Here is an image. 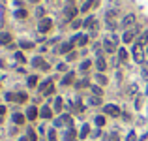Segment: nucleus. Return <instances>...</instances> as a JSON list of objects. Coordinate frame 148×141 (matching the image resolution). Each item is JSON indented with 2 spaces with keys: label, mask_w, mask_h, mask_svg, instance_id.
<instances>
[{
  "label": "nucleus",
  "mask_w": 148,
  "mask_h": 141,
  "mask_svg": "<svg viewBox=\"0 0 148 141\" xmlns=\"http://www.w3.org/2000/svg\"><path fill=\"white\" fill-rule=\"evenodd\" d=\"M118 17H120V13H118V9H114V8H111L107 13H105V25H107L109 30H116V27L122 23V21H118Z\"/></svg>",
  "instance_id": "nucleus-1"
},
{
  "label": "nucleus",
  "mask_w": 148,
  "mask_h": 141,
  "mask_svg": "<svg viewBox=\"0 0 148 141\" xmlns=\"http://www.w3.org/2000/svg\"><path fill=\"white\" fill-rule=\"evenodd\" d=\"M103 49L107 51V53H114V51L118 49V36H109V38H105V41H103Z\"/></svg>",
  "instance_id": "nucleus-2"
},
{
  "label": "nucleus",
  "mask_w": 148,
  "mask_h": 141,
  "mask_svg": "<svg viewBox=\"0 0 148 141\" xmlns=\"http://www.w3.org/2000/svg\"><path fill=\"white\" fill-rule=\"evenodd\" d=\"M131 55H133V60H135L137 64H143V62H144V51H143V47H141L139 43H135V45H133Z\"/></svg>",
  "instance_id": "nucleus-3"
},
{
  "label": "nucleus",
  "mask_w": 148,
  "mask_h": 141,
  "mask_svg": "<svg viewBox=\"0 0 148 141\" xmlns=\"http://www.w3.org/2000/svg\"><path fill=\"white\" fill-rule=\"evenodd\" d=\"M83 27H86L90 30V34L96 36V32H98V19H96V17H88L85 23H83Z\"/></svg>",
  "instance_id": "nucleus-4"
},
{
  "label": "nucleus",
  "mask_w": 148,
  "mask_h": 141,
  "mask_svg": "<svg viewBox=\"0 0 148 141\" xmlns=\"http://www.w3.org/2000/svg\"><path fill=\"white\" fill-rule=\"evenodd\" d=\"M135 21H137V19H135V15L133 13H128L126 17L122 19V23H120V27L124 28V30H130V28H133V25H135Z\"/></svg>",
  "instance_id": "nucleus-5"
},
{
  "label": "nucleus",
  "mask_w": 148,
  "mask_h": 141,
  "mask_svg": "<svg viewBox=\"0 0 148 141\" xmlns=\"http://www.w3.org/2000/svg\"><path fill=\"white\" fill-rule=\"evenodd\" d=\"M40 92H41V94H45V96L53 94V92H54V85H53V81H51V79L43 81V83L40 85Z\"/></svg>",
  "instance_id": "nucleus-6"
},
{
  "label": "nucleus",
  "mask_w": 148,
  "mask_h": 141,
  "mask_svg": "<svg viewBox=\"0 0 148 141\" xmlns=\"http://www.w3.org/2000/svg\"><path fill=\"white\" fill-rule=\"evenodd\" d=\"M103 111H105V115H109V117H120V107L114 105V104H107L103 107Z\"/></svg>",
  "instance_id": "nucleus-7"
},
{
  "label": "nucleus",
  "mask_w": 148,
  "mask_h": 141,
  "mask_svg": "<svg viewBox=\"0 0 148 141\" xmlns=\"http://www.w3.org/2000/svg\"><path fill=\"white\" fill-rule=\"evenodd\" d=\"M51 27H53V21H51L49 17H43V19L40 21V25H38V30H40L41 34H45V32L51 30Z\"/></svg>",
  "instance_id": "nucleus-8"
},
{
  "label": "nucleus",
  "mask_w": 148,
  "mask_h": 141,
  "mask_svg": "<svg viewBox=\"0 0 148 141\" xmlns=\"http://www.w3.org/2000/svg\"><path fill=\"white\" fill-rule=\"evenodd\" d=\"M139 34V28H130V30L124 32V36H122V41H126V43H131L135 40V36Z\"/></svg>",
  "instance_id": "nucleus-9"
},
{
  "label": "nucleus",
  "mask_w": 148,
  "mask_h": 141,
  "mask_svg": "<svg viewBox=\"0 0 148 141\" xmlns=\"http://www.w3.org/2000/svg\"><path fill=\"white\" fill-rule=\"evenodd\" d=\"M73 45H75V43L69 40V41H66V43H62V45H58V47H56V51H58V53H62V55H69V53H71V49H73Z\"/></svg>",
  "instance_id": "nucleus-10"
},
{
  "label": "nucleus",
  "mask_w": 148,
  "mask_h": 141,
  "mask_svg": "<svg viewBox=\"0 0 148 141\" xmlns=\"http://www.w3.org/2000/svg\"><path fill=\"white\" fill-rule=\"evenodd\" d=\"M77 17V8L75 6H67L66 9H64V19L66 21H71V19Z\"/></svg>",
  "instance_id": "nucleus-11"
},
{
  "label": "nucleus",
  "mask_w": 148,
  "mask_h": 141,
  "mask_svg": "<svg viewBox=\"0 0 148 141\" xmlns=\"http://www.w3.org/2000/svg\"><path fill=\"white\" fill-rule=\"evenodd\" d=\"M71 41L75 43V45L83 47V45H86V41H88V36H86V34H77V36L71 38Z\"/></svg>",
  "instance_id": "nucleus-12"
},
{
  "label": "nucleus",
  "mask_w": 148,
  "mask_h": 141,
  "mask_svg": "<svg viewBox=\"0 0 148 141\" xmlns=\"http://www.w3.org/2000/svg\"><path fill=\"white\" fill-rule=\"evenodd\" d=\"M99 6V0H85V4H83L81 11H90V9H94Z\"/></svg>",
  "instance_id": "nucleus-13"
},
{
  "label": "nucleus",
  "mask_w": 148,
  "mask_h": 141,
  "mask_svg": "<svg viewBox=\"0 0 148 141\" xmlns=\"http://www.w3.org/2000/svg\"><path fill=\"white\" fill-rule=\"evenodd\" d=\"M54 124H56V126H62V124H66V126L71 128V117H69V115H62L60 118H56V120H54Z\"/></svg>",
  "instance_id": "nucleus-14"
},
{
  "label": "nucleus",
  "mask_w": 148,
  "mask_h": 141,
  "mask_svg": "<svg viewBox=\"0 0 148 141\" xmlns=\"http://www.w3.org/2000/svg\"><path fill=\"white\" fill-rule=\"evenodd\" d=\"M96 68H98V72H105L107 70V60L103 59V57H98V60H96Z\"/></svg>",
  "instance_id": "nucleus-15"
},
{
  "label": "nucleus",
  "mask_w": 148,
  "mask_h": 141,
  "mask_svg": "<svg viewBox=\"0 0 148 141\" xmlns=\"http://www.w3.org/2000/svg\"><path fill=\"white\" fill-rule=\"evenodd\" d=\"M0 45H11V36L8 32H0Z\"/></svg>",
  "instance_id": "nucleus-16"
},
{
  "label": "nucleus",
  "mask_w": 148,
  "mask_h": 141,
  "mask_svg": "<svg viewBox=\"0 0 148 141\" xmlns=\"http://www.w3.org/2000/svg\"><path fill=\"white\" fill-rule=\"evenodd\" d=\"M40 117H41V118H51V117H53V109H51V107H47V105H43V107H41V111H40Z\"/></svg>",
  "instance_id": "nucleus-17"
},
{
  "label": "nucleus",
  "mask_w": 148,
  "mask_h": 141,
  "mask_svg": "<svg viewBox=\"0 0 148 141\" xmlns=\"http://www.w3.org/2000/svg\"><path fill=\"white\" fill-rule=\"evenodd\" d=\"M137 43H139L141 47H144V45H148V30H144L143 34H141L139 38H137Z\"/></svg>",
  "instance_id": "nucleus-18"
},
{
  "label": "nucleus",
  "mask_w": 148,
  "mask_h": 141,
  "mask_svg": "<svg viewBox=\"0 0 148 141\" xmlns=\"http://www.w3.org/2000/svg\"><path fill=\"white\" fill-rule=\"evenodd\" d=\"M38 115H40V111H38L36 107H34V105H32V107H28V109H26V118H30V120H34V118H36Z\"/></svg>",
  "instance_id": "nucleus-19"
},
{
  "label": "nucleus",
  "mask_w": 148,
  "mask_h": 141,
  "mask_svg": "<svg viewBox=\"0 0 148 141\" xmlns=\"http://www.w3.org/2000/svg\"><path fill=\"white\" fill-rule=\"evenodd\" d=\"M73 79H75V73H73V72H67L66 75H64V79H62V85H71Z\"/></svg>",
  "instance_id": "nucleus-20"
},
{
  "label": "nucleus",
  "mask_w": 148,
  "mask_h": 141,
  "mask_svg": "<svg viewBox=\"0 0 148 141\" xmlns=\"http://www.w3.org/2000/svg\"><path fill=\"white\" fill-rule=\"evenodd\" d=\"M45 64H47V62H45L41 57H36V59L32 60V66H36V68H41V70L45 68Z\"/></svg>",
  "instance_id": "nucleus-21"
},
{
  "label": "nucleus",
  "mask_w": 148,
  "mask_h": 141,
  "mask_svg": "<svg viewBox=\"0 0 148 141\" xmlns=\"http://www.w3.org/2000/svg\"><path fill=\"white\" fill-rule=\"evenodd\" d=\"M75 137H77V132L73 130V128H69V130L66 132V141H73Z\"/></svg>",
  "instance_id": "nucleus-22"
},
{
  "label": "nucleus",
  "mask_w": 148,
  "mask_h": 141,
  "mask_svg": "<svg viewBox=\"0 0 148 141\" xmlns=\"http://www.w3.org/2000/svg\"><path fill=\"white\" fill-rule=\"evenodd\" d=\"M62 107H64V100L62 98H56V100H54V111H62Z\"/></svg>",
  "instance_id": "nucleus-23"
},
{
  "label": "nucleus",
  "mask_w": 148,
  "mask_h": 141,
  "mask_svg": "<svg viewBox=\"0 0 148 141\" xmlns=\"http://www.w3.org/2000/svg\"><path fill=\"white\" fill-rule=\"evenodd\" d=\"M13 122H15V124H22V122H24V115L13 113Z\"/></svg>",
  "instance_id": "nucleus-24"
},
{
  "label": "nucleus",
  "mask_w": 148,
  "mask_h": 141,
  "mask_svg": "<svg viewBox=\"0 0 148 141\" xmlns=\"http://www.w3.org/2000/svg\"><path fill=\"white\" fill-rule=\"evenodd\" d=\"M90 88H92L94 96H99V98H101V94H103V90H101V86H98V85H90Z\"/></svg>",
  "instance_id": "nucleus-25"
},
{
  "label": "nucleus",
  "mask_w": 148,
  "mask_h": 141,
  "mask_svg": "<svg viewBox=\"0 0 148 141\" xmlns=\"http://www.w3.org/2000/svg\"><path fill=\"white\" fill-rule=\"evenodd\" d=\"M88 104L90 105H99V104H101V98H99V96H90V98H88Z\"/></svg>",
  "instance_id": "nucleus-26"
},
{
  "label": "nucleus",
  "mask_w": 148,
  "mask_h": 141,
  "mask_svg": "<svg viewBox=\"0 0 148 141\" xmlns=\"http://www.w3.org/2000/svg\"><path fill=\"white\" fill-rule=\"evenodd\" d=\"M90 85V81H88V79H81V81H79V83H75V86H77V88H85V86H88Z\"/></svg>",
  "instance_id": "nucleus-27"
},
{
  "label": "nucleus",
  "mask_w": 148,
  "mask_h": 141,
  "mask_svg": "<svg viewBox=\"0 0 148 141\" xmlns=\"http://www.w3.org/2000/svg\"><path fill=\"white\" fill-rule=\"evenodd\" d=\"M26 85L28 86H36L38 85V77H36V75H30V77L26 79Z\"/></svg>",
  "instance_id": "nucleus-28"
},
{
  "label": "nucleus",
  "mask_w": 148,
  "mask_h": 141,
  "mask_svg": "<svg viewBox=\"0 0 148 141\" xmlns=\"http://www.w3.org/2000/svg\"><path fill=\"white\" fill-rule=\"evenodd\" d=\"M96 81H98L99 85H107V77H105L103 73H98V75H96Z\"/></svg>",
  "instance_id": "nucleus-29"
},
{
  "label": "nucleus",
  "mask_w": 148,
  "mask_h": 141,
  "mask_svg": "<svg viewBox=\"0 0 148 141\" xmlns=\"http://www.w3.org/2000/svg\"><path fill=\"white\" fill-rule=\"evenodd\" d=\"M105 122H107V118H105L103 115H99V117H96V124H98L99 128H101V126H105Z\"/></svg>",
  "instance_id": "nucleus-30"
},
{
  "label": "nucleus",
  "mask_w": 148,
  "mask_h": 141,
  "mask_svg": "<svg viewBox=\"0 0 148 141\" xmlns=\"http://www.w3.org/2000/svg\"><path fill=\"white\" fill-rule=\"evenodd\" d=\"M88 134H90V126H88V124H85V126L81 128V139H85Z\"/></svg>",
  "instance_id": "nucleus-31"
},
{
  "label": "nucleus",
  "mask_w": 148,
  "mask_h": 141,
  "mask_svg": "<svg viewBox=\"0 0 148 141\" xmlns=\"http://www.w3.org/2000/svg\"><path fill=\"white\" fill-rule=\"evenodd\" d=\"M90 66H92V60H85V62L81 64V72H88Z\"/></svg>",
  "instance_id": "nucleus-32"
},
{
  "label": "nucleus",
  "mask_w": 148,
  "mask_h": 141,
  "mask_svg": "<svg viewBox=\"0 0 148 141\" xmlns=\"http://www.w3.org/2000/svg\"><path fill=\"white\" fill-rule=\"evenodd\" d=\"M118 59H120L122 62H126V60H128V53H126V49H120V51H118Z\"/></svg>",
  "instance_id": "nucleus-33"
},
{
  "label": "nucleus",
  "mask_w": 148,
  "mask_h": 141,
  "mask_svg": "<svg viewBox=\"0 0 148 141\" xmlns=\"http://www.w3.org/2000/svg\"><path fill=\"white\" fill-rule=\"evenodd\" d=\"M19 45H21L22 49H34V43H32V41H21Z\"/></svg>",
  "instance_id": "nucleus-34"
},
{
  "label": "nucleus",
  "mask_w": 148,
  "mask_h": 141,
  "mask_svg": "<svg viewBox=\"0 0 148 141\" xmlns=\"http://www.w3.org/2000/svg\"><path fill=\"white\" fill-rule=\"evenodd\" d=\"M6 100L8 102H17V94H15V92H8V94H6Z\"/></svg>",
  "instance_id": "nucleus-35"
},
{
  "label": "nucleus",
  "mask_w": 148,
  "mask_h": 141,
  "mask_svg": "<svg viewBox=\"0 0 148 141\" xmlns=\"http://www.w3.org/2000/svg\"><path fill=\"white\" fill-rule=\"evenodd\" d=\"M28 139H30V141H38V136H36V132H34L32 128L28 130Z\"/></svg>",
  "instance_id": "nucleus-36"
},
{
  "label": "nucleus",
  "mask_w": 148,
  "mask_h": 141,
  "mask_svg": "<svg viewBox=\"0 0 148 141\" xmlns=\"http://www.w3.org/2000/svg\"><path fill=\"white\" fill-rule=\"evenodd\" d=\"M15 17L24 19V17H26V11H24V9H17V11H15Z\"/></svg>",
  "instance_id": "nucleus-37"
},
{
  "label": "nucleus",
  "mask_w": 148,
  "mask_h": 141,
  "mask_svg": "<svg viewBox=\"0 0 148 141\" xmlns=\"http://www.w3.org/2000/svg\"><path fill=\"white\" fill-rule=\"evenodd\" d=\"M126 141H137V134L130 132V134H128V137H126Z\"/></svg>",
  "instance_id": "nucleus-38"
},
{
  "label": "nucleus",
  "mask_w": 148,
  "mask_h": 141,
  "mask_svg": "<svg viewBox=\"0 0 148 141\" xmlns=\"http://www.w3.org/2000/svg\"><path fill=\"white\" fill-rule=\"evenodd\" d=\"M17 102H21V104L22 102H26V94H24V92H19L17 94Z\"/></svg>",
  "instance_id": "nucleus-39"
},
{
  "label": "nucleus",
  "mask_w": 148,
  "mask_h": 141,
  "mask_svg": "<svg viewBox=\"0 0 148 141\" xmlns=\"http://www.w3.org/2000/svg\"><path fill=\"white\" fill-rule=\"evenodd\" d=\"M109 4H111V6H112V8L116 9V8H118V6H120V4H122V0H109Z\"/></svg>",
  "instance_id": "nucleus-40"
},
{
  "label": "nucleus",
  "mask_w": 148,
  "mask_h": 141,
  "mask_svg": "<svg viewBox=\"0 0 148 141\" xmlns=\"http://www.w3.org/2000/svg\"><path fill=\"white\" fill-rule=\"evenodd\" d=\"M47 136H49V141H56V134H54V130H49Z\"/></svg>",
  "instance_id": "nucleus-41"
},
{
  "label": "nucleus",
  "mask_w": 148,
  "mask_h": 141,
  "mask_svg": "<svg viewBox=\"0 0 148 141\" xmlns=\"http://www.w3.org/2000/svg\"><path fill=\"white\" fill-rule=\"evenodd\" d=\"M81 21H79V19H73V21H71V28H79V27H81Z\"/></svg>",
  "instance_id": "nucleus-42"
},
{
  "label": "nucleus",
  "mask_w": 148,
  "mask_h": 141,
  "mask_svg": "<svg viewBox=\"0 0 148 141\" xmlns=\"http://www.w3.org/2000/svg\"><path fill=\"white\" fill-rule=\"evenodd\" d=\"M107 141H120V137H118V134H111L107 137Z\"/></svg>",
  "instance_id": "nucleus-43"
},
{
  "label": "nucleus",
  "mask_w": 148,
  "mask_h": 141,
  "mask_svg": "<svg viewBox=\"0 0 148 141\" xmlns=\"http://www.w3.org/2000/svg\"><path fill=\"white\" fill-rule=\"evenodd\" d=\"M36 15H38V17H41V19H43V15H45V9H43V8H38V9H36Z\"/></svg>",
  "instance_id": "nucleus-44"
},
{
  "label": "nucleus",
  "mask_w": 148,
  "mask_h": 141,
  "mask_svg": "<svg viewBox=\"0 0 148 141\" xmlns=\"http://www.w3.org/2000/svg\"><path fill=\"white\" fill-rule=\"evenodd\" d=\"M15 60H19V62H24V57H22V53H15Z\"/></svg>",
  "instance_id": "nucleus-45"
},
{
  "label": "nucleus",
  "mask_w": 148,
  "mask_h": 141,
  "mask_svg": "<svg viewBox=\"0 0 148 141\" xmlns=\"http://www.w3.org/2000/svg\"><path fill=\"white\" fill-rule=\"evenodd\" d=\"M75 59H77V53H75V51H71V53L67 55V60H75Z\"/></svg>",
  "instance_id": "nucleus-46"
},
{
  "label": "nucleus",
  "mask_w": 148,
  "mask_h": 141,
  "mask_svg": "<svg viewBox=\"0 0 148 141\" xmlns=\"http://www.w3.org/2000/svg\"><path fill=\"white\" fill-rule=\"evenodd\" d=\"M58 70H60V72H66L67 66H66V64H58Z\"/></svg>",
  "instance_id": "nucleus-47"
},
{
  "label": "nucleus",
  "mask_w": 148,
  "mask_h": 141,
  "mask_svg": "<svg viewBox=\"0 0 148 141\" xmlns=\"http://www.w3.org/2000/svg\"><path fill=\"white\" fill-rule=\"evenodd\" d=\"M6 113V107H4V105H0V115H4Z\"/></svg>",
  "instance_id": "nucleus-48"
},
{
  "label": "nucleus",
  "mask_w": 148,
  "mask_h": 141,
  "mask_svg": "<svg viewBox=\"0 0 148 141\" xmlns=\"http://www.w3.org/2000/svg\"><path fill=\"white\" fill-rule=\"evenodd\" d=\"M73 2H75V0H67V6H73Z\"/></svg>",
  "instance_id": "nucleus-49"
},
{
  "label": "nucleus",
  "mask_w": 148,
  "mask_h": 141,
  "mask_svg": "<svg viewBox=\"0 0 148 141\" xmlns=\"http://www.w3.org/2000/svg\"><path fill=\"white\" fill-rule=\"evenodd\" d=\"M19 141H30V139H28V137H21V139H19Z\"/></svg>",
  "instance_id": "nucleus-50"
},
{
  "label": "nucleus",
  "mask_w": 148,
  "mask_h": 141,
  "mask_svg": "<svg viewBox=\"0 0 148 141\" xmlns=\"http://www.w3.org/2000/svg\"><path fill=\"white\" fill-rule=\"evenodd\" d=\"M30 2H40V0H30Z\"/></svg>",
  "instance_id": "nucleus-51"
}]
</instances>
